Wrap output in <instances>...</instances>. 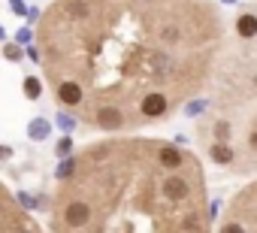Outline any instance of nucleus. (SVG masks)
<instances>
[{"mask_svg":"<svg viewBox=\"0 0 257 233\" xmlns=\"http://www.w3.org/2000/svg\"><path fill=\"white\" fill-rule=\"evenodd\" d=\"M37 37L58 106L109 134L167 122L212 82L224 49L212 0H58Z\"/></svg>","mask_w":257,"mask_h":233,"instance_id":"1","label":"nucleus"},{"mask_svg":"<svg viewBox=\"0 0 257 233\" xmlns=\"http://www.w3.org/2000/svg\"><path fill=\"white\" fill-rule=\"evenodd\" d=\"M218 233H257V179L230 200Z\"/></svg>","mask_w":257,"mask_h":233,"instance_id":"3","label":"nucleus"},{"mask_svg":"<svg viewBox=\"0 0 257 233\" xmlns=\"http://www.w3.org/2000/svg\"><path fill=\"white\" fill-rule=\"evenodd\" d=\"M19 55H22V52H19L16 46H10V49H7V58H19Z\"/></svg>","mask_w":257,"mask_h":233,"instance_id":"5","label":"nucleus"},{"mask_svg":"<svg viewBox=\"0 0 257 233\" xmlns=\"http://www.w3.org/2000/svg\"><path fill=\"white\" fill-rule=\"evenodd\" d=\"M40 88H43V85H40L34 76H31V79H25V91H28V97H40Z\"/></svg>","mask_w":257,"mask_h":233,"instance_id":"4","label":"nucleus"},{"mask_svg":"<svg viewBox=\"0 0 257 233\" xmlns=\"http://www.w3.org/2000/svg\"><path fill=\"white\" fill-rule=\"evenodd\" d=\"M236 52L221 49L212 79L215 88V140L209 146H221L227 134L242 122V152L257 158V13H242L236 19Z\"/></svg>","mask_w":257,"mask_h":233,"instance_id":"2","label":"nucleus"}]
</instances>
